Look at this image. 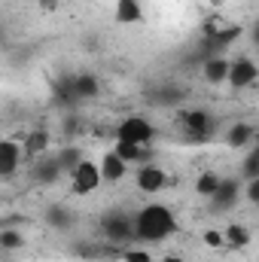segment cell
Here are the masks:
<instances>
[{
	"label": "cell",
	"instance_id": "cell-3",
	"mask_svg": "<svg viewBox=\"0 0 259 262\" xmlns=\"http://www.w3.org/2000/svg\"><path fill=\"white\" fill-rule=\"evenodd\" d=\"M113 137H116V140H122V143L149 146V143L156 140V125H153L146 116H125V119L116 125Z\"/></svg>",
	"mask_w": 259,
	"mask_h": 262
},
{
	"label": "cell",
	"instance_id": "cell-4",
	"mask_svg": "<svg viewBox=\"0 0 259 262\" xmlns=\"http://www.w3.org/2000/svg\"><path fill=\"white\" fill-rule=\"evenodd\" d=\"M134 183H137V189H140L143 195H156V192H162V189L171 183V174H168L165 168L153 165V162H143V165H137V171H134Z\"/></svg>",
	"mask_w": 259,
	"mask_h": 262
},
{
	"label": "cell",
	"instance_id": "cell-2",
	"mask_svg": "<svg viewBox=\"0 0 259 262\" xmlns=\"http://www.w3.org/2000/svg\"><path fill=\"white\" fill-rule=\"evenodd\" d=\"M67 177H70V192H73V195H92V192H98V189L104 186L98 162H92V159H85V156L76 162V168H73Z\"/></svg>",
	"mask_w": 259,
	"mask_h": 262
},
{
	"label": "cell",
	"instance_id": "cell-24",
	"mask_svg": "<svg viewBox=\"0 0 259 262\" xmlns=\"http://www.w3.org/2000/svg\"><path fill=\"white\" fill-rule=\"evenodd\" d=\"M122 259H125V262H156V259H153V253H149V250H143V247H125Z\"/></svg>",
	"mask_w": 259,
	"mask_h": 262
},
{
	"label": "cell",
	"instance_id": "cell-18",
	"mask_svg": "<svg viewBox=\"0 0 259 262\" xmlns=\"http://www.w3.org/2000/svg\"><path fill=\"white\" fill-rule=\"evenodd\" d=\"M113 152H116L125 165H143V162H149V149H146V146H137V143H122V140H116V143H113Z\"/></svg>",
	"mask_w": 259,
	"mask_h": 262
},
{
	"label": "cell",
	"instance_id": "cell-12",
	"mask_svg": "<svg viewBox=\"0 0 259 262\" xmlns=\"http://www.w3.org/2000/svg\"><path fill=\"white\" fill-rule=\"evenodd\" d=\"M143 18L140 0H113V21L116 25H137Z\"/></svg>",
	"mask_w": 259,
	"mask_h": 262
},
{
	"label": "cell",
	"instance_id": "cell-11",
	"mask_svg": "<svg viewBox=\"0 0 259 262\" xmlns=\"http://www.w3.org/2000/svg\"><path fill=\"white\" fill-rule=\"evenodd\" d=\"M49 143H52V134H49V131H31V134L21 140V156H25V162H34V159H40L43 152H49Z\"/></svg>",
	"mask_w": 259,
	"mask_h": 262
},
{
	"label": "cell",
	"instance_id": "cell-26",
	"mask_svg": "<svg viewBox=\"0 0 259 262\" xmlns=\"http://www.w3.org/2000/svg\"><path fill=\"white\" fill-rule=\"evenodd\" d=\"M244 183H247V189H241V192L247 195V201L250 204H259V177L256 180H244Z\"/></svg>",
	"mask_w": 259,
	"mask_h": 262
},
{
	"label": "cell",
	"instance_id": "cell-23",
	"mask_svg": "<svg viewBox=\"0 0 259 262\" xmlns=\"http://www.w3.org/2000/svg\"><path fill=\"white\" fill-rule=\"evenodd\" d=\"M46 216H49V223H52V226H58V229H64L67 223H70V210H67L64 204H55Z\"/></svg>",
	"mask_w": 259,
	"mask_h": 262
},
{
	"label": "cell",
	"instance_id": "cell-17",
	"mask_svg": "<svg viewBox=\"0 0 259 262\" xmlns=\"http://www.w3.org/2000/svg\"><path fill=\"white\" fill-rule=\"evenodd\" d=\"M250 244V229L244 223H229L223 229V247H232V250H244Z\"/></svg>",
	"mask_w": 259,
	"mask_h": 262
},
{
	"label": "cell",
	"instance_id": "cell-15",
	"mask_svg": "<svg viewBox=\"0 0 259 262\" xmlns=\"http://www.w3.org/2000/svg\"><path fill=\"white\" fill-rule=\"evenodd\" d=\"M226 73H229V58H223V55H210V58H204V64H201V76H204L210 85H223V82H226Z\"/></svg>",
	"mask_w": 259,
	"mask_h": 262
},
{
	"label": "cell",
	"instance_id": "cell-9",
	"mask_svg": "<svg viewBox=\"0 0 259 262\" xmlns=\"http://www.w3.org/2000/svg\"><path fill=\"white\" fill-rule=\"evenodd\" d=\"M21 162H25L21 143L9 140V137H0V177H12L21 168Z\"/></svg>",
	"mask_w": 259,
	"mask_h": 262
},
{
	"label": "cell",
	"instance_id": "cell-7",
	"mask_svg": "<svg viewBox=\"0 0 259 262\" xmlns=\"http://www.w3.org/2000/svg\"><path fill=\"white\" fill-rule=\"evenodd\" d=\"M241 189H244V180H238V177H223L220 186H217V192L210 195L213 210H229V207H235L238 198H241Z\"/></svg>",
	"mask_w": 259,
	"mask_h": 262
},
{
	"label": "cell",
	"instance_id": "cell-16",
	"mask_svg": "<svg viewBox=\"0 0 259 262\" xmlns=\"http://www.w3.org/2000/svg\"><path fill=\"white\" fill-rule=\"evenodd\" d=\"M70 85H73L76 101H89V98H98V95H101V82H98V76H92V73H79V76H73Z\"/></svg>",
	"mask_w": 259,
	"mask_h": 262
},
{
	"label": "cell",
	"instance_id": "cell-13",
	"mask_svg": "<svg viewBox=\"0 0 259 262\" xmlns=\"http://www.w3.org/2000/svg\"><path fill=\"white\" fill-rule=\"evenodd\" d=\"M34 177H37L40 183H55V180H61V165H58V159L49 156V152H43L40 159H34Z\"/></svg>",
	"mask_w": 259,
	"mask_h": 262
},
{
	"label": "cell",
	"instance_id": "cell-14",
	"mask_svg": "<svg viewBox=\"0 0 259 262\" xmlns=\"http://www.w3.org/2000/svg\"><path fill=\"white\" fill-rule=\"evenodd\" d=\"M226 143L232 149H244V146H253L256 143V128L250 122H235L232 128L226 131Z\"/></svg>",
	"mask_w": 259,
	"mask_h": 262
},
{
	"label": "cell",
	"instance_id": "cell-19",
	"mask_svg": "<svg viewBox=\"0 0 259 262\" xmlns=\"http://www.w3.org/2000/svg\"><path fill=\"white\" fill-rule=\"evenodd\" d=\"M220 180H223V177H220L217 171H201V174H198V180H195V192H198V195H204V198H210L213 192H217Z\"/></svg>",
	"mask_w": 259,
	"mask_h": 262
},
{
	"label": "cell",
	"instance_id": "cell-27",
	"mask_svg": "<svg viewBox=\"0 0 259 262\" xmlns=\"http://www.w3.org/2000/svg\"><path fill=\"white\" fill-rule=\"evenodd\" d=\"M162 262H183L180 256H174V253H168V256H162Z\"/></svg>",
	"mask_w": 259,
	"mask_h": 262
},
{
	"label": "cell",
	"instance_id": "cell-6",
	"mask_svg": "<svg viewBox=\"0 0 259 262\" xmlns=\"http://www.w3.org/2000/svg\"><path fill=\"white\" fill-rule=\"evenodd\" d=\"M180 122H183V128L186 134H192V137H210L213 128H217V119L207 113V110H201V107H189V110H183L180 113Z\"/></svg>",
	"mask_w": 259,
	"mask_h": 262
},
{
	"label": "cell",
	"instance_id": "cell-5",
	"mask_svg": "<svg viewBox=\"0 0 259 262\" xmlns=\"http://www.w3.org/2000/svg\"><path fill=\"white\" fill-rule=\"evenodd\" d=\"M259 79V67L253 58H247V55H241V58H229V73H226V82L232 85V89H250V85H256Z\"/></svg>",
	"mask_w": 259,
	"mask_h": 262
},
{
	"label": "cell",
	"instance_id": "cell-25",
	"mask_svg": "<svg viewBox=\"0 0 259 262\" xmlns=\"http://www.w3.org/2000/svg\"><path fill=\"white\" fill-rule=\"evenodd\" d=\"M201 241H204L207 247H223V229H207Z\"/></svg>",
	"mask_w": 259,
	"mask_h": 262
},
{
	"label": "cell",
	"instance_id": "cell-20",
	"mask_svg": "<svg viewBox=\"0 0 259 262\" xmlns=\"http://www.w3.org/2000/svg\"><path fill=\"white\" fill-rule=\"evenodd\" d=\"M241 177L244 180H256L259 177V146H247V156H244V162H241Z\"/></svg>",
	"mask_w": 259,
	"mask_h": 262
},
{
	"label": "cell",
	"instance_id": "cell-22",
	"mask_svg": "<svg viewBox=\"0 0 259 262\" xmlns=\"http://www.w3.org/2000/svg\"><path fill=\"white\" fill-rule=\"evenodd\" d=\"M55 159H58V165H61V174H70V171L76 168V162L82 159V152H79L76 146H64V149H61Z\"/></svg>",
	"mask_w": 259,
	"mask_h": 262
},
{
	"label": "cell",
	"instance_id": "cell-1",
	"mask_svg": "<svg viewBox=\"0 0 259 262\" xmlns=\"http://www.w3.org/2000/svg\"><path fill=\"white\" fill-rule=\"evenodd\" d=\"M177 229H180L177 213L162 201H149V204H143V207H137L131 213V235L140 244L168 241L171 235H177Z\"/></svg>",
	"mask_w": 259,
	"mask_h": 262
},
{
	"label": "cell",
	"instance_id": "cell-10",
	"mask_svg": "<svg viewBox=\"0 0 259 262\" xmlns=\"http://www.w3.org/2000/svg\"><path fill=\"white\" fill-rule=\"evenodd\" d=\"M98 168H101V180H104V183H122L125 174H128V165H125L113 149L104 152V159L98 162Z\"/></svg>",
	"mask_w": 259,
	"mask_h": 262
},
{
	"label": "cell",
	"instance_id": "cell-21",
	"mask_svg": "<svg viewBox=\"0 0 259 262\" xmlns=\"http://www.w3.org/2000/svg\"><path fill=\"white\" fill-rule=\"evenodd\" d=\"M25 235L18 229H0V250H21Z\"/></svg>",
	"mask_w": 259,
	"mask_h": 262
},
{
	"label": "cell",
	"instance_id": "cell-8",
	"mask_svg": "<svg viewBox=\"0 0 259 262\" xmlns=\"http://www.w3.org/2000/svg\"><path fill=\"white\" fill-rule=\"evenodd\" d=\"M104 235L113 244H131L134 241V235H131V213H122V210L110 213L104 220Z\"/></svg>",
	"mask_w": 259,
	"mask_h": 262
}]
</instances>
